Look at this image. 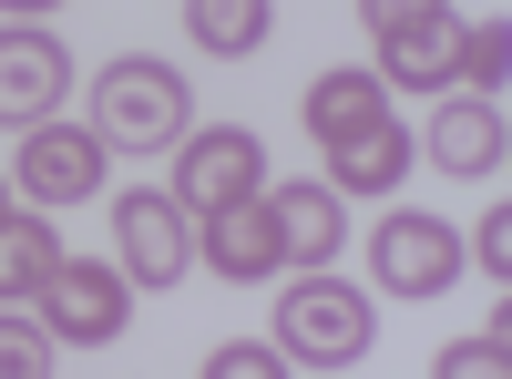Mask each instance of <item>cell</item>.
<instances>
[{
  "label": "cell",
  "mask_w": 512,
  "mask_h": 379,
  "mask_svg": "<svg viewBox=\"0 0 512 379\" xmlns=\"http://www.w3.org/2000/svg\"><path fill=\"white\" fill-rule=\"evenodd\" d=\"M205 369H216V379H277V369H287V349H277V339H236V349H216Z\"/></svg>",
  "instance_id": "ac0fdd59"
},
{
  "label": "cell",
  "mask_w": 512,
  "mask_h": 379,
  "mask_svg": "<svg viewBox=\"0 0 512 379\" xmlns=\"http://www.w3.org/2000/svg\"><path fill=\"white\" fill-rule=\"evenodd\" d=\"M267 0H185V31H195V52H216V62H246L256 41H267Z\"/></svg>",
  "instance_id": "9a60e30c"
},
{
  "label": "cell",
  "mask_w": 512,
  "mask_h": 379,
  "mask_svg": "<svg viewBox=\"0 0 512 379\" xmlns=\"http://www.w3.org/2000/svg\"><path fill=\"white\" fill-rule=\"evenodd\" d=\"M0 216H11V195H0Z\"/></svg>",
  "instance_id": "603a6c76"
},
{
  "label": "cell",
  "mask_w": 512,
  "mask_h": 379,
  "mask_svg": "<svg viewBox=\"0 0 512 379\" xmlns=\"http://www.w3.org/2000/svg\"><path fill=\"white\" fill-rule=\"evenodd\" d=\"M267 195V144L246 134V123H205L185 134V164H175V205L185 216H226V205Z\"/></svg>",
  "instance_id": "277c9868"
},
{
  "label": "cell",
  "mask_w": 512,
  "mask_h": 379,
  "mask_svg": "<svg viewBox=\"0 0 512 379\" xmlns=\"http://www.w3.org/2000/svg\"><path fill=\"white\" fill-rule=\"evenodd\" d=\"M103 134H82V123H31L21 134V164H11V185L31 195V205H82L103 185Z\"/></svg>",
  "instance_id": "52a82bcc"
},
{
  "label": "cell",
  "mask_w": 512,
  "mask_h": 379,
  "mask_svg": "<svg viewBox=\"0 0 512 379\" xmlns=\"http://www.w3.org/2000/svg\"><path fill=\"white\" fill-rule=\"evenodd\" d=\"M369 277L390 287V298H441V287L461 277V236L441 216H390L369 246Z\"/></svg>",
  "instance_id": "ba28073f"
},
{
  "label": "cell",
  "mask_w": 512,
  "mask_h": 379,
  "mask_svg": "<svg viewBox=\"0 0 512 379\" xmlns=\"http://www.w3.org/2000/svg\"><path fill=\"white\" fill-rule=\"evenodd\" d=\"M308 144H318L338 195H390L400 164H410V134H400L379 72H318L308 82Z\"/></svg>",
  "instance_id": "6da1fadb"
},
{
  "label": "cell",
  "mask_w": 512,
  "mask_h": 379,
  "mask_svg": "<svg viewBox=\"0 0 512 379\" xmlns=\"http://www.w3.org/2000/svg\"><path fill=\"white\" fill-rule=\"evenodd\" d=\"M472 246H482V267H492V287H502V277H512V205H492Z\"/></svg>",
  "instance_id": "d6986e66"
},
{
  "label": "cell",
  "mask_w": 512,
  "mask_h": 379,
  "mask_svg": "<svg viewBox=\"0 0 512 379\" xmlns=\"http://www.w3.org/2000/svg\"><path fill=\"white\" fill-rule=\"evenodd\" d=\"M502 144H512V134H502V103H482V93L431 113V164H441V175H492Z\"/></svg>",
  "instance_id": "4fadbf2b"
},
{
  "label": "cell",
  "mask_w": 512,
  "mask_h": 379,
  "mask_svg": "<svg viewBox=\"0 0 512 379\" xmlns=\"http://www.w3.org/2000/svg\"><path fill=\"white\" fill-rule=\"evenodd\" d=\"M451 72H461L451 0H441V11H410L400 31H379V82H451Z\"/></svg>",
  "instance_id": "7c38bea8"
},
{
  "label": "cell",
  "mask_w": 512,
  "mask_h": 379,
  "mask_svg": "<svg viewBox=\"0 0 512 379\" xmlns=\"http://www.w3.org/2000/svg\"><path fill=\"white\" fill-rule=\"evenodd\" d=\"M195 267H216L226 287H246V277H277L287 257H277V216H267V195H246V205H226V216H205V236H195Z\"/></svg>",
  "instance_id": "8fae6325"
},
{
  "label": "cell",
  "mask_w": 512,
  "mask_h": 379,
  "mask_svg": "<svg viewBox=\"0 0 512 379\" xmlns=\"http://www.w3.org/2000/svg\"><path fill=\"white\" fill-rule=\"evenodd\" d=\"M277 349H287V369H359L369 359V298L328 267H297V287L277 298Z\"/></svg>",
  "instance_id": "3957f363"
},
{
  "label": "cell",
  "mask_w": 512,
  "mask_h": 379,
  "mask_svg": "<svg viewBox=\"0 0 512 379\" xmlns=\"http://www.w3.org/2000/svg\"><path fill=\"white\" fill-rule=\"evenodd\" d=\"M93 134L123 144V154H164V144H185V134H195L185 72H175V62H144V52L103 62V72H93Z\"/></svg>",
  "instance_id": "7a4b0ae2"
},
{
  "label": "cell",
  "mask_w": 512,
  "mask_h": 379,
  "mask_svg": "<svg viewBox=\"0 0 512 379\" xmlns=\"http://www.w3.org/2000/svg\"><path fill=\"white\" fill-rule=\"evenodd\" d=\"M62 257H72V246L41 226V205H31V216H0V308H11V298H41Z\"/></svg>",
  "instance_id": "5bb4252c"
},
{
  "label": "cell",
  "mask_w": 512,
  "mask_h": 379,
  "mask_svg": "<svg viewBox=\"0 0 512 379\" xmlns=\"http://www.w3.org/2000/svg\"><path fill=\"white\" fill-rule=\"evenodd\" d=\"M62 82H72V62H62V41L52 31H0V123H52V103H62Z\"/></svg>",
  "instance_id": "9c48e42d"
},
{
  "label": "cell",
  "mask_w": 512,
  "mask_h": 379,
  "mask_svg": "<svg viewBox=\"0 0 512 379\" xmlns=\"http://www.w3.org/2000/svg\"><path fill=\"white\" fill-rule=\"evenodd\" d=\"M410 11H441V0H359V21H369V31H400Z\"/></svg>",
  "instance_id": "44dd1931"
},
{
  "label": "cell",
  "mask_w": 512,
  "mask_h": 379,
  "mask_svg": "<svg viewBox=\"0 0 512 379\" xmlns=\"http://www.w3.org/2000/svg\"><path fill=\"white\" fill-rule=\"evenodd\" d=\"M0 11H52V0H0Z\"/></svg>",
  "instance_id": "7402d4cb"
},
{
  "label": "cell",
  "mask_w": 512,
  "mask_h": 379,
  "mask_svg": "<svg viewBox=\"0 0 512 379\" xmlns=\"http://www.w3.org/2000/svg\"><path fill=\"white\" fill-rule=\"evenodd\" d=\"M267 216H277V257L287 267H328L338 236H349V195H338L328 175L318 185H267Z\"/></svg>",
  "instance_id": "30bf717a"
},
{
  "label": "cell",
  "mask_w": 512,
  "mask_h": 379,
  "mask_svg": "<svg viewBox=\"0 0 512 379\" xmlns=\"http://www.w3.org/2000/svg\"><path fill=\"white\" fill-rule=\"evenodd\" d=\"M52 369V328H11L0 318V379H41Z\"/></svg>",
  "instance_id": "e0dca14e"
},
{
  "label": "cell",
  "mask_w": 512,
  "mask_h": 379,
  "mask_svg": "<svg viewBox=\"0 0 512 379\" xmlns=\"http://www.w3.org/2000/svg\"><path fill=\"white\" fill-rule=\"evenodd\" d=\"M113 246H123V277L134 287H175L195 267V216L175 195H113Z\"/></svg>",
  "instance_id": "8992f818"
},
{
  "label": "cell",
  "mask_w": 512,
  "mask_h": 379,
  "mask_svg": "<svg viewBox=\"0 0 512 379\" xmlns=\"http://www.w3.org/2000/svg\"><path fill=\"white\" fill-rule=\"evenodd\" d=\"M123 318H134V277H123V267L62 257V267H52V287H41V328H52V339H72V349L123 339Z\"/></svg>",
  "instance_id": "5b68a950"
},
{
  "label": "cell",
  "mask_w": 512,
  "mask_h": 379,
  "mask_svg": "<svg viewBox=\"0 0 512 379\" xmlns=\"http://www.w3.org/2000/svg\"><path fill=\"white\" fill-rule=\"evenodd\" d=\"M502 359H512V349H502V328H492V339H461L441 369H451V379H482V369H502Z\"/></svg>",
  "instance_id": "ffe728a7"
},
{
  "label": "cell",
  "mask_w": 512,
  "mask_h": 379,
  "mask_svg": "<svg viewBox=\"0 0 512 379\" xmlns=\"http://www.w3.org/2000/svg\"><path fill=\"white\" fill-rule=\"evenodd\" d=\"M502 72H512V31H502V21L461 31V72H451V82H482V103H502Z\"/></svg>",
  "instance_id": "2e32d148"
}]
</instances>
